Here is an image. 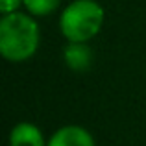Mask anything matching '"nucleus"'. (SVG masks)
Listing matches in <instances>:
<instances>
[{"label":"nucleus","mask_w":146,"mask_h":146,"mask_svg":"<svg viewBox=\"0 0 146 146\" xmlns=\"http://www.w3.org/2000/svg\"><path fill=\"white\" fill-rule=\"evenodd\" d=\"M39 46V28L24 13H7L0 21V52L7 61H26Z\"/></svg>","instance_id":"f257e3e1"},{"label":"nucleus","mask_w":146,"mask_h":146,"mask_svg":"<svg viewBox=\"0 0 146 146\" xmlns=\"http://www.w3.org/2000/svg\"><path fill=\"white\" fill-rule=\"evenodd\" d=\"M104 7L94 0H74L63 9L59 19L61 33L70 43H85L102 28Z\"/></svg>","instance_id":"f03ea898"},{"label":"nucleus","mask_w":146,"mask_h":146,"mask_svg":"<svg viewBox=\"0 0 146 146\" xmlns=\"http://www.w3.org/2000/svg\"><path fill=\"white\" fill-rule=\"evenodd\" d=\"M46 146H94V141L82 126H65L50 137Z\"/></svg>","instance_id":"7ed1b4c3"},{"label":"nucleus","mask_w":146,"mask_h":146,"mask_svg":"<svg viewBox=\"0 0 146 146\" xmlns=\"http://www.w3.org/2000/svg\"><path fill=\"white\" fill-rule=\"evenodd\" d=\"M9 146H44V139L37 126L30 122H21L11 129Z\"/></svg>","instance_id":"20e7f679"},{"label":"nucleus","mask_w":146,"mask_h":146,"mask_svg":"<svg viewBox=\"0 0 146 146\" xmlns=\"http://www.w3.org/2000/svg\"><path fill=\"white\" fill-rule=\"evenodd\" d=\"M65 61L72 70H85L91 63V50L83 43H70L65 48Z\"/></svg>","instance_id":"39448f33"},{"label":"nucleus","mask_w":146,"mask_h":146,"mask_svg":"<svg viewBox=\"0 0 146 146\" xmlns=\"http://www.w3.org/2000/svg\"><path fill=\"white\" fill-rule=\"evenodd\" d=\"M61 0H22V4L26 6V9L32 15L43 17V15H50L57 9Z\"/></svg>","instance_id":"423d86ee"},{"label":"nucleus","mask_w":146,"mask_h":146,"mask_svg":"<svg viewBox=\"0 0 146 146\" xmlns=\"http://www.w3.org/2000/svg\"><path fill=\"white\" fill-rule=\"evenodd\" d=\"M21 2H22V0H0V9H2L4 15L13 13V11L21 6Z\"/></svg>","instance_id":"0eeeda50"}]
</instances>
